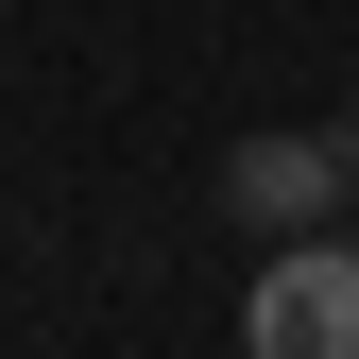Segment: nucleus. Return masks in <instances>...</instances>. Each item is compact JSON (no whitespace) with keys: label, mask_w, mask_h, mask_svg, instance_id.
<instances>
[{"label":"nucleus","mask_w":359,"mask_h":359,"mask_svg":"<svg viewBox=\"0 0 359 359\" xmlns=\"http://www.w3.org/2000/svg\"><path fill=\"white\" fill-rule=\"evenodd\" d=\"M257 359H359V240H257V308H240Z\"/></svg>","instance_id":"f257e3e1"},{"label":"nucleus","mask_w":359,"mask_h":359,"mask_svg":"<svg viewBox=\"0 0 359 359\" xmlns=\"http://www.w3.org/2000/svg\"><path fill=\"white\" fill-rule=\"evenodd\" d=\"M342 189H359V171H342V137H291V120H274V137H240V154H222V205H240L257 240H308V222H325Z\"/></svg>","instance_id":"f03ea898"},{"label":"nucleus","mask_w":359,"mask_h":359,"mask_svg":"<svg viewBox=\"0 0 359 359\" xmlns=\"http://www.w3.org/2000/svg\"><path fill=\"white\" fill-rule=\"evenodd\" d=\"M342 171H359V137H342Z\"/></svg>","instance_id":"7ed1b4c3"}]
</instances>
